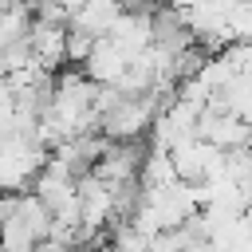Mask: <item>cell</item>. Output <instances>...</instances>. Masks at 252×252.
I'll use <instances>...</instances> for the list:
<instances>
[{"instance_id":"30bf717a","label":"cell","mask_w":252,"mask_h":252,"mask_svg":"<svg viewBox=\"0 0 252 252\" xmlns=\"http://www.w3.org/2000/svg\"><path fill=\"white\" fill-rule=\"evenodd\" d=\"M8 8H12V0H0V16H4V12H8Z\"/></svg>"},{"instance_id":"6da1fadb","label":"cell","mask_w":252,"mask_h":252,"mask_svg":"<svg viewBox=\"0 0 252 252\" xmlns=\"http://www.w3.org/2000/svg\"><path fill=\"white\" fill-rule=\"evenodd\" d=\"M158 110H161V98L158 94H122L102 114V134L114 138V142H138L154 126Z\"/></svg>"},{"instance_id":"3957f363","label":"cell","mask_w":252,"mask_h":252,"mask_svg":"<svg viewBox=\"0 0 252 252\" xmlns=\"http://www.w3.org/2000/svg\"><path fill=\"white\" fill-rule=\"evenodd\" d=\"M169 154H173V165H177L181 181H193V185L224 169V150H217V146H213L209 138H201V134L189 138V142H181V146H173Z\"/></svg>"},{"instance_id":"ba28073f","label":"cell","mask_w":252,"mask_h":252,"mask_svg":"<svg viewBox=\"0 0 252 252\" xmlns=\"http://www.w3.org/2000/svg\"><path fill=\"white\" fill-rule=\"evenodd\" d=\"M94 51V35H87V32H75V28H67V63H87V55Z\"/></svg>"},{"instance_id":"7a4b0ae2","label":"cell","mask_w":252,"mask_h":252,"mask_svg":"<svg viewBox=\"0 0 252 252\" xmlns=\"http://www.w3.org/2000/svg\"><path fill=\"white\" fill-rule=\"evenodd\" d=\"M197 122H201V106H193V102L173 94L169 102H161V110H158V118L150 126L154 150H173V146L197 138Z\"/></svg>"},{"instance_id":"5b68a950","label":"cell","mask_w":252,"mask_h":252,"mask_svg":"<svg viewBox=\"0 0 252 252\" xmlns=\"http://www.w3.org/2000/svg\"><path fill=\"white\" fill-rule=\"evenodd\" d=\"M130 51H122L110 35H102V39H94V51L87 55V63H83V71L98 83V87H118L122 83V75H126V67H130Z\"/></svg>"},{"instance_id":"52a82bcc","label":"cell","mask_w":252,"mask_h":252,"mask_svg":"<svg viewBox=\"0 0 252 252\" xmlns=\"http://www.w3.org/2000/svg\"><path fill=\"white\" fill-rule=\"evenodd\" d=\"M228 28L236 43H252V0H236L228 8Z\"/></svg>"},{"instance_id":"9c48e42d","label":"cell","mask_w":252,"mask_h":252,"mask_svg":"<svg viewBox=\"0 0 252 252\" xmlns=\"http://www.w3.org/2000/svg\"><path fill=\"white\" fill-rule=\"evenodd\" d=\"M161 4H169V8H189L193 0H161Z\"/></svg>"},{"instance_id":"277c9868","label":"cell","mask_w":252,"mask_h":252,"mask_svg":"<svg viewBox=\"0 0 252 252\" xmlns=\"http://www.w3.org/2000/svg\"><path fill=\"white\" fill-rule=\"evenodd\" d=\"M28 47L35 55V63H43L47 71H59L67 63V24L35 16V24L28 32Z\"/></svg>"},{"instance_id":"8992f818","label":"cell","mask_w":252,"mask_h":252,"mask_svg":"<svg viewBox=\"0 0 252 252\" xmlns=\"http://www.w3.org/2000/svg\"><path fill=\"white\" fill-rule=\"evenodd\" d=\"M138 181H142V189H165V185L181 181V173L173 165V154L169 150H150V158H142Z\"/></svg>"}]
</instances>
